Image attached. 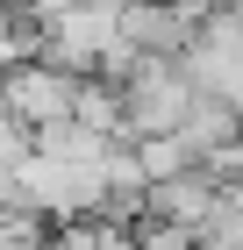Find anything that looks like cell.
<instances>
[{
	"label": "cell",
	"mask_w": 243,
	"mask_h": 250,
	"mask_svg": "<svg viewBox=\"0 0 243 250\" xmlns=\"http://www.w3.org/2000/svg\"><path fill=\"white\" fill-rule=\"evenodd\" d=\"M15 208L29 214H93L100 208V165H65V157H22L15 172Z\"/></svg>",
	"instance_id": "obj_2"
},
{
	"label": "cell",
	"mask_w": 243,
	"mask_h": 250,
	"mask_svg": "<svg viewBox=\"0 0 243 250\" xmlns=\"http://www.w3.org/2000/svg\"><path fill=\"white\" fill-rule=\"evenodd\" d=\"M22 157H29V129L15 115H0V208H15V172Z\"/></svg>",
	"instance_id": "obj_9"
},
{
	"label": "cell",
	"mask_w": 243,
	"mask_h": 250,
	"mask_svg": "<svg viewBox=\"0 0 243 250\" xmlns=\"http://www.w3.org/2000/svg\"><path fill=\"white\" fill-rule=\"evenodd\" d=\"M72 100H79V72H65V64H50V58H15L0 72V115H15L22 129L72 115Z\"/></svg>",
	"instance_id": "obj_3"
},
{
	"label": "cell",
	"mask_w": 243,
	"mask_h": 250,
	"mask_svg": "<svg viewBox=\"0 0 243 250\" xmlns=\"http://www.w3.org/2000/svg\"><path fill=\"white\" fill-rule=\"evenodd\" d=\"M193 107V86L179 72V58H143L136 50L129 72L114 79V143H143V136H172L179 115Z\"/></svg>",
	"instance_id": "obj_1"
},
{
	"label": "cell",
	"mask_w": 243,
	"mask_h": 250,
	"mask_svg": "<svg viewBox=\"0 0 243 250\" xmlns=\"http://www.w3.org/2000/svg\"><path fill=\"white\" fill-rule=\"evenodd\" d=\"M29 150L36 157H65V165H100L114 150V136L93 129V122H79V115H57V122H29Z\"/></svg>",
	"instance_id": "obj_6"
},
{
	"label": "cell",
	"mask_w": 243,
	"mask_h": 250,
	"mask_svg": "<svg viewBox=\"0 0 243 250\" xmlns=\"http://www.w3.org/2000/svg\"><path fill=\"white\" fill-rule=\"evenodd\" d=\"M193 250H243V208L215 193V208L193 222Z\"/></svg>",
	"instance_id": "obj_8"
},
{
	"label": "cell",
	"mask_w": 243,
	"mask_h": 250,
	"mask_svg": "<svg viewBox=\"0 0 243 250\" xmlns=\"http://www.w3.org/2000/svg\"><path fill=\"white\" fill-rule=\"evenodd\" d=\"M0 7H7V0H0Z\"/></svg>",
	"instance_id": "obj_10"
},
{
	"label": "cell",
	"mask_w": 243,
	"mask_h": 250,
	"mask_svg": "<svg viewBox=\"0 0 243 250\" xmlns=\"http://www.w3.org/2000/svg\"><path fill=\"white\" fill-rule=\"evenodd\" d=\"M207 208H215V179H207L200 165H186V172H165V179H143V214H157V222H179V229H193Z\"/></svg>",
	"instance_id": "obj_5"
},
{
	"label": "cell",
	"mask_w": 243,
	"mask_h": 250,
	"mask_svg": "<svg viewBox=\"0 0 243 250\" xmlns=\"http://www.w3.org/2000/svg\"><path fill=\"white\" fill-rule=\"evenodd\" d=\"M50 250H136V236L108 214H65V229L50 236Z\"/></svg>",
	"instance_id": "obj_7"
},
{
	"label": "cell",
	"mask_w": 243,
	"mask_h": 250,
	"mask_svg": "<svg viewBox=\"0 0 243 250\" xmlns=\"http://www.w3.org/2000/svg\"><path fill=\"white\" fill-rule=\"evenodd\" d=\"M193 36V21L172 7V0H122L114 7V43H129L143 58H179Z\"/></svg>",
	"instance_id": "obj_4"
}]
</instances>
